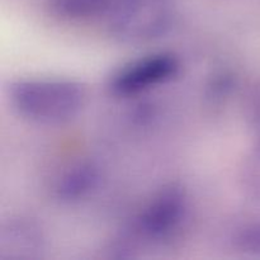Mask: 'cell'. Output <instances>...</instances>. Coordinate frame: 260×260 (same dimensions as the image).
Returning <instances> with one entry per match:
<instances>
[{
    "instance_id": "1",
    "label": "cell",
    "mask_w": 260,
    "mask_h": 260,
    "mask_svg": "<svg viewBox=\"0 0 260 260\" xmlns=\"http://www.w3.org/2000/svg\"><path fill=\"white\" fill-rule=\"evenodd\" d=\"M86 96L83 84L62 78L19 79L8 90L13 111L20 118L42 126L70 122L83 111Z\"/></svg>"
},
{
    "instance_id": "2",
    "label": "cell",
    "mask_w": 260,
    "mask_h": 260,
    "mask_svg": "<svg viewBox=\"0 0 260 260\" xmlns=\"http://www.w3.org/2000/svg\"><path fill=\"white\" fill-rule=\"evenodd\" d=\"M175 15L173 0H114L106 15L107 29L118 42L142 45L167 35Z\"/></svg>"
},
{
    "instance_id": "3",
    "label": "cell",
    "mask_w": 260,
    "mask_h": 260,
    "mask_svg": "<svg viewBox=\"0 0 260 260\" xmlns=\"http://www.w3.org/2000/svg\"><path fill=\"white\" fill-rule=\"evenodd\" d=\"M189 216L187 192L179 184L164 185L142 207L132 223L135 240L162 245L174 240Z\"/></svg>"
},
{
    "instance_id": "4",
    "label": "cell",
    "mask_w": 260,
    "mask_h": 260,
    "mask_svg": "<svg viewBox=\"0 0 260 260\" xmlns=\"http://www.w3.org/2000/svg\"><path fill=\"white\" fill-rule=\"evenodd\" d=\"M180 70L182 61L175 53H149L117 69L109 76L107 89L118 98H132L174 80Z\"/></svg>"
},
{
    "instance_id": "5",
    "label": "cell",
    "mask_w": 260,
    "mask_h": 260,
    "mask_svg": "<svg viewBox=\"0 0 260 260\" xmlns=\"http://www.w3.org/2000/svg\"><path fill=\"white\" fill-rule=\"evenodd\" d=\"M42 226L27 216H10L0 225V259L32 260L46 251Z\"/></svg>"
},
{
    "instance_id": "6",
    "label": "cell",
    "mask_w": 260,
    "mask_h": 260,
    "mask_svg": "<svg viewBox=\"0 0 260 260\" xmlns=\"http://www.w3.org/2000/svg\"><path fill=\"white\" fill-rule=\"evenodd\" d=\"M101 179V169L93 161L75 162L58 175L52 194L60 203H79L98 189Z\"/></svg>"
},
{
    "instance_id": "7",
    "label": "cell",
    "mask_w": 260,
    "mask_h": 260,
    "mask_svg": "<svg viewBox=\"0 0 260 260\" xmlns=\"http://www.w3.org/2000/svg\"><path fill=\"white\" fill-rule=\"evenodd\" d=\"M113 2L114 0H47V9L56 19L80 23L106 17Z\"/></svg>"
},
{
    "instance_id": "8",
    "label": "cell",
    "mask_w": 260,
    "mask_h": 260,
    "mask_svg": "<svg viewBox=\"0 0 260 260\" xmlns=\"http://www.w3.org/2000/svg\"><path fill=\"white\" fill-rule=\"evenodd\" d=\"M234 250L243 255L260 256V217H250L234 226L230 234Z\"/></svg>"
},
{
    "instance_id": "9",
    "label": "cell",
    "mask_w": 260,
    "mask_h": 260,
    "mask_svg": "<svg viewBox=\"0 0 260 260\" xmlns=\"http://www.w3.org/2000/svg\"><path fill=\"white\" fill-rule=\"evenodd\" d=\"M239 183L244 194L260 201V134L255 145L244 160L239 173Z\"/></svg>"
},
{
    "instance_id": "10",
    "label": "cell",
    "mask_w": 260,
    "mask_h": 260,
    "mask_svg": "<svg viewBox=\"0 0 260 260\" xmlns=\"http://www.w3.org/2000/svg\"><path fill=\"white\" fill-rule=\"evenodd\" d=\"M236 88V76L230 71L213 74L206 86V99L213 106L222 104Z\"/></svg>"
}]
</instances>
